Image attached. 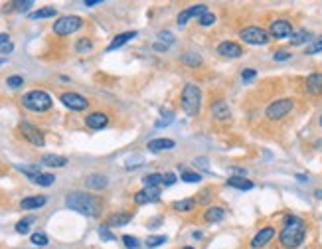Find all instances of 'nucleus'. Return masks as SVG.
I'll use <instances>...</instances> for the list:
<instances>
[{
	"mask_svg": "<svg viewBox=\"0 0 322 249\" xmlns=\"http://www.w3.org/2000/svg\"><path fill=\"white\" fill-rule=\"evenodd\" d=\"M306 237V224L297 216H287L283 229L279 233V241L285 249H297Z\"/></svg>",
	"mask_w": 322,
	"mask_h": 249,
	"instance_id": "nucleus-1",
	"label": "nucleus"
},
{
	"mask_svg": "<svg viewBox=\"0 0 322 249\" xmlns=\"http://www.w3.org/2000/svg\"><path fill=\"white\" fill-rule=\"evenodd\" d=\"M66 206L69 210L81 216H89V218H97L101 214V202L87 192H71L66 198Z\"/></svg>",
	"mask_w": 322,
	"mask_h": 249,
	"instance_id": "nucleus-2",
	"label": "nucleus"
},
{
	"mask_svg": "<svg viewBox=\"0 0 322 249\" xmlns=\"http://www.w3.org/2000/svg\"><path fill=\"white\" fill-rule=\"evenodd\" d=\"M180 105L184 109L186 115L194 117V115L200 113L202 109V91L196 83H188L182 89V97H180Z\"/></svg>",
	"mask_w": 322,
	"mask_h": 249,
	"instance_id": "nucleus-3",
	"label": "nucleus"
},
{
	"mask_svg": "<svg viewBox=\"0 0 322 249\" xmlns=\"http://www.w3.org/2000/svg\"><path fill=\"white\" fill-rule=\"evenodd\" d=\"M22 105L28 109V111H34V113H46L51 109V105H53V101H51V97L47 95L46 91H30V93H26L22 97Z\"/></svg>",
	"mask_w": 322,
	"mask_h": 249,
	"instance_id": "nucleus-4",
	"label": "nucleus"
},
{
	"mask_svg": "<svg viewBox=\"0 0 322 249\" xmlns=\"http://www.w3.org/2000/svg\"><path fill=\"white\" fill-rule=\"evenodd\" d=\"M81 26H83V18H79V16H75V14H68V16H62V18L56 20V24H53V34H58V36H69V34L77 32Z\"/></svg>",
	"mask_w": 322,
	"mask_h": 249,
	"instance_id": "nucleus-5",
	"label": "nucleus"
},
{
	"mask_svg": "<svg viewBox=\"0 0 322 249\" xmlns=\"http://www.w3.org/2000/svg\"><path fill=\"white\" fill-rule=\"evenodd\" d=\"M239 38L245 42V44L251 45H265L269 44V32L259 28V26H249V28H243L239 32Z\"/></svg>",
	"mask_w": 322,
	"mask_h": 249,
	"instance_id": "nucleus-6",
	"label": "nucleus"
},
{
	"mask_svg": "<svg viewBox=\"0 0 322 249\" xmlns=\"http://www.w3.org/2000/svg\"><path fill=\"white\" fill-rule=\"evenodd\" d=\"M293 99H277L273 101L267 109H265V117L267 119H271V121H279V119H283V117H287V115L293 111Z\"/></svg>",
	"mask_w": 322,
	"mask_h": 249,
	"instance_id": "nucleus-7",
	"label": "nucleus"
},
{
	"mask_svg": "<svg viewBox=\"0 0 322 249\" xmlns=\"http://www.w3.org/2000/svg\"><path fill=\"white\" fill-rule=\"evenodd\" d=\"M60 101H62L68 109H71V111H85V109L89 107V101H87L83 95H79V93H71V91L62 93V95H60Z\"/></svg>",
	"mask_w": 322,
	"mask_h": 249,
	"instance_id": "nucleus-8",
	"label": "nucleus"
},
{
	"mask_svg": "<svg viewBox=\"0 0 322 249\" xmlns=\"http://www.w3.org/2000/svg\"><path fill=\"white\" fill-rule=\"evenodd\" d=\"M20 133L22 136L28 140V142H32L34 146H44V135H42V131L38 129V127H34V125H30V123H20Z\"/></svg>",
	"mask_w": 322,
	"mask_h": 249,
	"instance_id": "nucleus-9",
	"label": "nucleus"
},
{
	"mask_svg": "<svg viewBox=\"0 0 322 249\" xmlns=\"http://www.w3.org/2000/svg\"><path fill=\"white\" fill-rule=\"evenodd\" d=\"M269 36H273L277 40H283V38H291L293 36V24L289 20H275L269 26Z\"/></svg>",
	"mask_w": 322,
	"mask_h": 249,
	"instance_id": "nucleus-10",
	"label": "nucleus"
},
{
	"mask_svg": "<svg viewBox=\"0 0 322 249\" xmlns=\"http://www.w3.org/2000/svg\"><path fill=\"white\" fill-rule=\"evenodd\" d=\"M158 200H160V192H158V188H152V186H144L142 190H138L137 194H135V202L140 206L154 204Z\"/></svg>",
	"mask_w": 322,
	"mask_h": 249,
	"instance_id": "nucleus-11",
	"label": "nucleus"
},
{
	"mask_svg": "<svg viewBox=\"0 0 322 249\" xmlns=\"http://www.w3.org/2000/svg\"><path fill=\"white\" fill-rule=\"evenodd\" d=\"M273 237H275V227L273 226H267V227H263V229H259V231H257V235L251 239V249L265 247V245H267Z\"/></svg>",
	"mask_w": 322,
	"mask_h": 249,
	"instance_id": "nucleus-12",
	"label": "nucleus"
},
{
	"mask_svg": "<svg viewBox=\"0 0 322 249\" xmlns=\"http://www.w3.org/2000/svg\"><path fill=\"white\" fill-rule=\"evenodd\" d=\"M211 115H213V119H218V121H230L231 119L230 105H228L224 99L213 101V103H211Z\"/></svg>",
	"mask_w": 322,
	"mask_h": 249,
	"instance_id": "nucleus-13",
	"label": "nucleus"
},
{
	"mask_svg": "<svg viewBox=\"0 0 322 249\" xmlns=\"http://www.w3.org/2000/svg\"><path fill=\"white\" fill-rule=\"evenodd\" d=\"M218 54L224 58H241L243 56V47L235 42H222L218 45Z\"/></svg>",
	"mask_w": 322,
	"mask_h": 249,
	"instance_id": "nucleus-14",
	"label": "nucleus"
},
{
	"mask_svg": "<svg viewBox=\"0 0 322 249\" xmlns=\"http://www.w3.org/2000/svg\"><path fill=\"white\" fill-rule=\"evenodd\" d=\"M207 12V6L206 4H196V6H192V8H186L184 12H180L178 14V24L180 26H184V24H188V20L190 18H194V16H202V14H206Z\"/></svg>",
	"mask_w": 322,
	"mask_h": 249,
	"instance_id": "nucleus-15",
	"label": "nucleus"
},
{
	"mask_svg": "<svg viewBox=\"0 0 322 249\" xmlns=\"http://www.w3.org/2000/svg\"><path fill=\"white\" fill-rule=\"evenodd\" d=\"M304 89L308 95H320L322 93V73H310L304 81Z\"/></svg>",
	"mask_w": 322,
	"mask_h": 249,
	"instance_id": "nucleus-16",
	"label": "nucleus"
},
{
	"mask_svg": "<svg viewBox=\"0 0 322 249\" xmlns=\"http://www.w3.org/2000/svg\"><path fill=\"white\" fill-rule=\"evenodd\" d=\"M109 123V117L105 113H91L85 117V125L93 129V131H99V129H105Z\"/></svg>",
	"mask_w": 322,
	"mask_h": 249,
	"instance_id": "nucleus-17",
	"label": "nucleus"
},
{
	"mask_svg": "<svg viewBox=\"0 0 322 249\" xmlns=\"http://www.w3.org/2000/svg\"><path fill=\"white\" fill-rule=\"evenodd\" d=\"M174 140L172 138H152V140H148V144H146V148L150 151V153H162V151H168V148H174Z\"/></svg>",
	"mask_w": 322,
	"mask_h": 249,
	"instance_id": "nucleus-18",
	"label": "nucleus"
},
{
	"mask_svg": "<svg viewBox=\"0 0 322 249\" xmlns=\"http://www.w3.org/2000/svg\"><path fill=\"white\" fill-rule=\"evenodd\" d=\"M47 204V196H28L20 202L22 210H38V208H44Z\"/></svg>",
	"mask_w": 322,
	"mask_h": 249,
	"instance_id": "nucleus-19",
	"label": "nucleus"
},
{
	"mask_svg": "<svg viewBox=\"0 0 322 249\" xmlns=\"http://www.w3.org/2000/svg\"><path fill=\"white\" fill-rule=\"evenodd\" d=\"M224 218H226V210H224V208H220V206H211V208H207L206 214H204V220H206L207 224L222 222Z\"/></svg>",
	"mask_w": 322,
	"mask_h": 249,
	"instance_id": "nucleus-20",
	"label": "nucleus"
},
{
	"mask_svg": "<svg viewBox=\"0 0 322 249\" xmlns=\"http://www.w3.org/2000/svg\"><path fill=\"white\" fill-rule=\"evenodd\" d=\"M107 184H109V180L103 174H89L85 178V186L91 190H103V188H107Z\"/></svg>",
	"mask_w": 322,
	"mask_h": 249,
	"instance_id": "nucleus-21",
	"label": "nucleus"
},
{
	"mask_svg": "<svg viewBox=\"0 0 322 249\" xmlns=\"http://www.w3.org/2000/svg\"><path fill=\"white\" fill-rule=\"evenodd\" d=\"M133 38H137V32H135V30H133V32H123V34H119V36H115V38H113V42L109 44L107 52H113V49H117V47L125 45L127 42H131Z\"/></svg>",
	"mask_w": 322,
	"mask_h": 249,
	"instance_id": "nucleus-22",
	"label": "nucleus"
},
{
	"mask_svg": "<svg viewBox=\"0 0 322 249\" xmlns=\"http://www.w3.org/2000/svg\"><path fill=\"white\" fill-rule=\"evenodd\" d=\"M42 164L49 166V168H64L68 164L66 157H60V155H44L42 157Z\"/></svg>",
	"mask_w": 322,
	"mask_h": 249,
	"instance_id": "nucleus-23",
	"label": "nucleus"
},
{
	"mask_svg": "<svg viewBox=\"0 0 322 249\" xmlns=\"http://www.w3.org/2000/svg\"><path fill=\"white\" fill-rule=\"evenodd\" d=\"M228 186L247 192V190H251V188H253L255 184L251 180H247V178H243V176H231L230 180H228Z\"/></svg>",
	"mask_w": 322,
	"mask_h": 249,
	"instance_id": "nucleus-24",
	"label": "nucleus"
},
{
	"mask_svg": "<svg viewBox=\"0 0 322 249\" xmlns=\"http://www.w3.org/2000/svg\"><path fill=\"white\" fill-rule=\"evenodd\" d=\"M131 218H133V216H131V214H129V212H121V214H113V216H111V218H109V222H107V224H109V226H125V224H129V222H131Z\"/></svg>",
	"mask_w": 322,
	"mask_h": 249,
	"instance_id": "nucleus-25",
	"label": "nucleus"
},
{
	"mask_svg": "<svg viewBox=\"0 0 322 249\" xmlns=\"http://www.w3.org/2000/svg\"><path fill=\"white\" fill-rule=\"evenodd\" d=\"M56 14H58V10H56V8L46 6V8H42V10L32 12V14H30V18H32V20H44V18H53Z\"/></svg>",
	"mask_w": 322,
	"mask_h": 249,
	"instance_id": "nucleus-26",
	"label": "nucleus"
},
{
	"mask_svg": "<svg viewBox=\"0 0 322 249\" xmlns=\"http://www.w3.org/2000/svg\"><path fill=\"white\" fill-rule=\"evenodd\" d=\"M308 40H312V36H310V32H308V30H299V32H293V36H291V44H293V45L306 44Z\"/></svg>",
	"mask_w": 322,
	"mask_h": 249,
	"instance_id": "nucleus-27",
	"label": "nucleus"
},
{
	"mask_svg": "<svg viewBox=\"0 0 322 249\" xmlns=\"http://www.w3.org/2000/svg\"><path fill=\"white\" fill-rule=\"evenodd\" d=\"M142 182H144V186H152V188H158V184H164V176L162 174H146L144 178H142Z\"/></svg>",
	"mask_w": 322,
	"mask_h": 249,
	"instance_id": "nucleus-28",
	"label": "nucleus"
},
{
	"mask_svg": "<svg viewBox=\"0 0 322 249\" xmlns=\"http://www.w3.org/2000/svg\"><path fill=\"white\" fill-rule=\"evenodd\" d=\"M32 182H34V184H38V186L47 188V186H51V184L56 182V176H53V174H49V172H46V174H38V176H36Z\"/></svg>",
	"mask_w": 322,
	"mask_h": 249,
	"instance_id": "nucleus-29",
	"label": "nucleus"
},
{
	"mask_svg": "<svg viewBox=\"0 0 322 249\" xmlns=\"http://www.w3.org/2000/svg\"><path fill=\"white\" fill-rule=\"evenodd\" d=\"M194 206H196V200L186 198V200H178V202H174L172 208H174V210H178V212H190Z\"/></svg>",
	"mask_w": 322,
	"mask_h": 249,
	"instance_id": "nucleus-30",
	"label": "nucleus"
},
{
	"mask_svg": "<svg viewBox=\"0 0 322 249\" xmlns=\"http://www.w3.org/2000/svg\"><path fill=\"white\" fill-rule=\"evenodd\" d=\"M14 49V44L10 42L8 34H0V54H10Z\"/></svg>",
	"mask_w": 322,
	"mask_h": 249,
	"instance_id": "nucleus-31",
	"label": "nucleus"
},
{
	"mask_svg": "<svg viewBox=\"0 0 322 249\" xmlns=\"http://www.w3.org/2000/svg\"><path fill=\"white\" fill-rule=\"evenodd\" d=\"M36 222V218L34 216H28V218H24V220H20L18 224H16V231L18 233H28V229H30V226Z\"/></svg>",
	"mask_w": 322,
	"mask_h": 249,
	"instance_id": "nucleus-32",
	"label": "nucleus"
},
{
	"mask_svg": "<svg viewBox=\"0 0 322 249\" xmlns=\"http://www.w3.org/2000/svg\"><path fill=\"white\" fill-rule=\"evenodd\" d=\"M180 62L186 64V66H202V58L196 56V54H184V56L180 58Z\"/></svg>",
	"mask_w": 322,
	"mask_h": 249,
	"instance_id": "nucleus-33",
	"label": "nucleus"
},
{
	"mask_svg": "<svg viewBox=\"0 0 322 249\" xmlns=\"http://www.w3.org/2000/svg\"><path fill=\"white\" fill-rule=\"evenodd\" d=\"M160 115H162V119L154 123V125H156L158 129H162V127H168V125H170V123L174 121V115L170 113V111H166V109H160Z\"/></svg>",
	"mask_w": 322,
	"mask_h": 249,
	"instance_id": "nucleus-34",
	"label": "nucleus"
},
{
	"mask_svg": "<svg viewBox=\"0 0 322 249\" xmlns=\"http://www.w3.org/2000/svg\"><path fill=\"white\" fill-rule=\"evenodd\" d=\"M18 170H20V172H24V174H26L30 180H34L38 174H42L38 166H18Z\"/></svg>",
	"mask_w": 322,
	"mask_h": 249,
	"instance_id": "nucleus-35",
	"label": "nucleus"
},
{
	"mask_svg": "<svg viewBox=\"0 0 322 249\" xmlns=\"http://www.w3.org/2000/svg\"><path fill=\"white\" fill-rule=\"evenodd\" d=\"M30 241H32L34 245H38V247H44V245H47V235L46 233H32Z\"/></svg>",
	"mask_w": 322,
	"mask_h": 249,
	"instance_id": "nucleus-36",
	"label": "nucleus"
},
{
	"mask_svg": "<svg viewBox=\"0 0 322 249\" xmlns=\"http://www.w3.org/2000/svg\"><path fill=\"white\" fill-rule=\"evenodd\" d=\"M166 235H150L148 239H146V245L148 247H158V245H162V243H166Z\"/></svg>",
	"mask_w": 322,
	"mask_h": 249,
	"instance_id": "nucleus-37",
	"label": "nucleus"
},
{
	"mask_svg": "<svg viewBox=\"0 0 322 249\" xmlns=\"http://www.w3.org/2000/svg\"><path fill=\"white\" fill-rule=\"evenodd\" d=\"M318 52H322V36L306 47V56H312V54H318Z\"/></svg>",
	"mask_w": 322,
	"mask_h": 249,
	"instance_id": "nucleus-38",
	"label": "nucleus"
},
{
	"mask_svg": "<svg viewBox=\"0 0 322 249\" xmlns=\"http://www.w3.org/2000/svg\"><path fill=\"white\" fill-rule=\"evenodd\" d=\"M6 83H8V87H12V89H18V87H22L24 79L20 75H10L8 79H6Z\"/></svg>",
	"mask_w": 322,
	"mask_h": 249,
	"instance_id": "nucleus-39",
	"label": "nucleus"
},
{
	"mask_svg": "<svg viewBox=\"0 0 322 249\" xmlns=\"http://www.w3.org/2000/svg\"><path fill=\"white\" fill-rule=\"evenodd\" d=\"M99 237H101L103 241H115V239H117L115 235H113V233H111V231L107 229V226H101V227H99Z\"/></svg>",
	"mask_w": 322,
	"mask_h": 249,
	"instance_id": "nucleus-40",
	"label": "nucleus"
},
{
	"mask_svg": "<svg viewBox=\"0 0 322 249\" xmlns=\"http://www.w3.org/2000/svg\"><path fill=\"white\" fill-rule=\"evenodd\" d=\"M255 77H257V69H253V68H245L243 69V73H241V79H243L245 83L253 81Z\"/></svg>",
	"mask_w": 322,
	"mask_h": 249,
	"instance_id": "nucleus-41",
	"label": "nucleus"
},
{
	"mask_svg": "<svg viewBox=\"0 0 322 249\" xmlns=\"http://www.w3.org/2000/svg\"><path fill=\"white\" fill-rule=\"evenodd\" d=\"M91 47H93V42L91 40H87V38H81V40L77 42V45H75L77 52H89Z\"/></svg>",
	"mask_w": 322,
	"mask_h": 249,
	"instance_id": "nucleus-42",
	"label": "nucleus"
},
{
	"mask_svg": "<svg viewBox=\"0 0 322 249\" xmlns=\"http://www.w3.org/2000/svg\"><path fill=\"white\" fill-rule=\"evenodd\" d=\"M182 180L194 184V182L202 180V176H200V174H196V172H186V170H182Z\"/></svg>",
	"mask_w": 322,
	"mask_h": 249,
	"instance_id": "nucleus-43",
	"label": "nucleus"
},
{
	"mask_svg": "<svg viewBox=\"0 0 322 249\" xmlns=\"http://www.w3.org/2000/svg\"><path fill=\"white\" fill-rule=\"evenodd\" d=\"M200 24H202V26H211V24H216V14H211V12L207 10L206 14L200 16Z\"/></svg>",
	"mask_w": 322,
	"mask_h": 249,
	"instance_id": "nucleus-44",
	"label": "nucleus"
},
{
	"mask_svg": "<svg viewBox=\"0 0 322 249\" xmlns=\"http://www.w3.org/2000/svg\"><path fill=\"white\" fill-rule=\"evenodd\" d=\"M123 243L129 249H137L138 247V239L133 237V235H123Z\"/></svg>",
	"mask_w": 322,
	"mask_h": 249,
	"instance_id": "nucleus-45",
	"label": "nucleus"
},
{
	"mask_svg": "<svg viewBox=\"0 0 322 249\" xmlns=\"http://www.w3.org/2000/svg\"><path fill=\"white\" fill-rule=\"evenodd\" d=\"M12 6H16V10H20V12H26L28 8L34 6V2H32V0H22V2H14Z\"/></svg>",
	"mask_w": 322,
	"mask_h": 249,
	"instance_id": "nucleus-46",
	"label": "nucleus"
},
{
	"mask_svg": "<svg viewBox=\"0 0 322 249\" xmlns=\"http://www.w3.org/2000/svg\"><path fill=\"white\" fill-rule=\"evenodd\" d=\"M273 60H275V62H287V60H291V54H289V52H283V49H281V52H275Z\"/></svg>",
	"mask_w": 322,
	"mask_h": 249,
	"instance_id": "nucleus-47",
	"label": "nucleus"
},
{
	"mask_svg": "<svg viewBox=\"0 0 322 249\" xmlns=\"http://www.w3.org/2000/svg\"><path fill=\"white\" fill-rule=\"evenodd\" d=\"M144 160H142V157H135V159H131V160H127V168L129 170H133V168H137L135 164H142Z\"/></svg>",
	"mask_w": 322,
	"mask_h": 249,
	"instance_id": "nucleus-48",
	"label": "nucleus"
},
{
	"mask_svg": "<svg viewBox=\"0 0 322 249\" xmlns=\"http://www.w3.org/2000/svg\"><path fill=\"white\" fill-rule=\"evenodd\" d=\"M176 182V174L174 172H168V174H164V184L166 186H172Z\"/></svg>",
	"mask_w": 322,
	"mask_h": 249,
	"instance_id": "nucleus-49",
	"label": "nucleus"
},
{
	"mask_svg": "<svg viewBox=\"0 0 322 249\" xmlns=\"http://www.w3.org/2000/svg\"><path fill=\"white\" fill-rule=\"evenodd\" d=\"M158 38H160L162 42H166V44H172V34L170 32H160Z\"/></svg>",
	"mask_w": 322,
	"mask_h": 249,
	"instance_id": "nucleus-50",
	"label": "nucleus"
},
{
	"mask_svg": "<svg viewBox=\"0 0 322 249\" xmlns=\"http://www.w3.org/2000/svg\"><path fill=\"white\" fill-rule=\"evenodd\" d=\"M207 196H209V190H206V192H204V194H202V196H200V198H198V200H200V204H206L207 200H209V198H207Z\"/></svg>",
	"mask_w": 322,
	"mask_h": 249,
	"instance_id": "nucleus-51",
	"label": "nucleus"
},
{
	"mask_svg": "<svg viewBox=\"0 0 322 249\" xmlns=\"http://www.w3.org/2000/svg\"><path fill=\"white\" fill-rule=\"evenodd\" d=\"M97 4H103V0H85V6H97Z\"/></svg>",
	"mask_w": 322,
	"mask_h": 249,
	"instance_id": "nucleus-52",
	"label": "nucleus"
},
{
	"mask_svg": "<svg viewBox=\"0 0 322 249\" xmlns=\"http://www.w3.org/2000/svg\"><path fill=\"white\" fill-rule=\"evenodd\" d=\"M297 180H300V182H308V178H306L304 174H297Z\"/></svg>",
	"mask_w": 322,
	"mask_h": 249,
	"instance_id": "nucleus-53",
	"label": "nucleus"
},
{
	"mask_svg": "<svg viewBox=\"0 0 322 249\" xmlns=\"http://www.w3.org/2000/svg\"><path fill=\"white\" fill-rule=\"evenodd\" d=\"M154 49H158V52H164V49H166V45H162V44H154Z\"/></svg>",
	"mask_w": 322,
	"mask_h": 249,
	"instance_id": "nucleus-54",
	"label": "nucleus"
},
{
	"mask_svg": "<svg viewBox=\"0 0 322 249\" xmlns=\"http://www.w3.org/2000/svg\"><path fill=\"white\" fill-rule=\"evenodd\" d=\"M314 198H318V200H322V190H316V192H314Z\"/></svg>",
	"mask_w": 322,
	"mask_h": 249,
	"instance_id": "nucleus-55",
	"label": "nucleus"
},
{
	"mask_svg": "<svg viewBox=\"0 0 322 249\" xmlns=\"http://www.w3.org/2000/svg\"><path fill=\"white\" fill-rule=\"evenodd\" d=\"M4 64H6V60H4V58H0V66H4Z\"/></svg>",
	"mask_w": 322,
	"mask_h": 249,
	"instance_id": "nucleus-56",
	"label": "nucleus"
},
{
	"mask_svg": "<svg viewBox=\"0 0 322 249\" xmlns=\"http://www.w3.org/2000/svg\"><path fill=\"white\" fill-rule=\"evenodd\" d=\"M320 127H322V117H320Z\"/></svg>",
	"mask_w": 322,
	"mask_h": 249,
	"instance_id": "nucleus-57",
	"label": "nucleus"
},
{
	"mask_svg": "<svg viewBox=\"0 0 322 249\" xmlns=\"http://www.w3.org/2000/svg\"><path fill=\"white\" fill-rule=\"evenodd\" d=\"M184 249H194V247H184Z\"/></svg>",
	"mask_w": 322,
	"mask_h": 249,
	"instance_id": "nucleus-58",
	"label": "nucleus"
}]
</instances>
